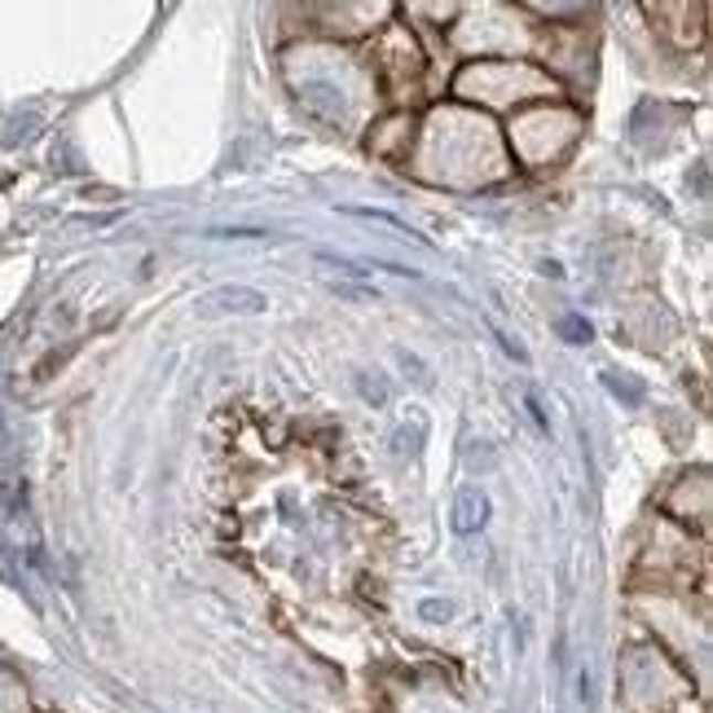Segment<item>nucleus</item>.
<instances>
[{"label":"nucleus","instance_id":"f257e3e1","mask_svg":"<svg viewBox=\"0 0 713 713\" xmlns=\"http://www.w3.org/2000/svg\"><path fill=\"white\" fill-rule=\"evenodd\" d=\"M454 533H480L485 524H489V498L485 493H476V489H467V493H458V502H454Z\"/></svg>","mask_w":713,"mask_h":713},{"label":"nucleus","instance_id":"f03ea898","mask_svg":"<svg viewBox=\"0 0 713 713\" xmlns=\"http://www.w3.org/2000/svg\"><path fill=\"white\" fill-rule=\"evenodd\" d=\"M560 331L568 336V344H590V322H582V318H564Z\"/></svg>","mask_w":713,"mask_h":713}]
</instances>
